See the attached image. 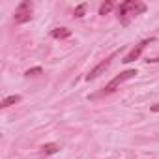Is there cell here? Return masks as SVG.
I'll return each instance as SVG.
<instances>
[{
    "label": "cell",
    "instance_id": "obj_3",
    "mask_svg": "<svg viewBox=\"0 0 159 159\" xmlns=\"http://www.w3.org/2000/svg\"><path fill=\"white\" fill-rule=\"evenodd\" d=\"M32 11H34V4L30 0H23V2L15 8V13H13V23L15 25H25L32 19Z\"/></svg>",
    "mask_w": 159,
    "mask_h": 159
},
{
    "label": "cell",
    "instance_id": "obj_5",
    "mask_svg": "<svg viewBox=\"0 0 159 159\" xmlns=\"http://www.w3.org/2000/svg\"><path fill=\"white\" fill-rule=\"evenodd\" d=\"M152 41H155V38H146V39H142L139 45H135V47H133L125 56H124V60H122V62H124V64H131V62L139 60V58H140V54L144 52V49H146Z\"/></svg>",
    "mask_w": 159,
    "mask_h": 159
},
{
    "label": "cell",
    "instance_id": "obj_7",
    "mask_svg": "<svg viewBox=\"0 0 159 159\" xmlns=\"http://www.w3.org/2000/svg\"><path fill=\"white\" fill-rule=\"evenodd\" d=\"M58 150H60V144H56V142H47L41 146V153H45V155H52Z\"/></svg>",
    "mask_w": 159,
    "mask_h": 159
},
{
    "label": "cell",
    "instance_id": "obj_13",
    "mask_svg": "<svg viewBox=\"0 0 159 159\" xmlns=\"http://www.w3.org/2000/svg\"><path fill=\"white\" fill-rule=\"evenodd\" d=\"M152 112H159V103H155V105H152Z\"/></svg>",
    "mask_w": 159,
    "mask_h": 159
},
{
    "label": "cell",
    "instance_id": "obj_11",
    "mask_svg": "<svg viewBox=\"0 0 159 159\" xmlns=\"http://www.w3.org/2000/svg\"><path fill=\"white\" fill-rule=\"evenodd\" d=\"M43 73V69L38 66V67H32V69H26L25 71V77H36V75H41Z\"/></svg>",
    "mask_w": 159,
    "mask_h": 159
},
{
    "label": "cell",
    "instance_id": "obj_4",
    "mask_svg": "<svg viewBox=\"0 0 159 159\" xmlns=\"http://www.w3.org/2000/svg\"><path fill=\"white\" fill-rule=\"evenodd\" d=\"M118 54H120V51H114V52H111V54H109V56H107L105 60H101V62H99V64H98V66H96L94 69H90V71H88V75H86L84 79H86L88 83H90V81H96V79H98L99 75H103V73H105V71H107V69L111 67L112 60H114V58H116Z\"/></svg>",
    "mask_w": 159,
    "mask_h": 159
},
{
    "label": "cell",
    "instance_id": "obj_6",
    "mask_svg": "<svg viewBox=\"0 0 159 159\" xmlns=\"http://www.w3.org/2000/svg\"><path fill=\"white\" fill-rule=\"evenodd\" d=\"M51 36L54 39H67V38H71V30L69 28H54L51 32Z\"/></svg>",
    "mask_w": 159,
    "mask_h": 159
},
{
    "label": "cell",
    "instance_id": "obj_1",
    "mask_svg": "<svg viewBox=\"0 0 159 159\" xmlns=\"http://www.w3.org/2000/svg\"><path fill=\"white\" fill-rule=\"evenodd\" d=\"M146 10H148V6H146L144 2H140V0H125V2L118 4V8H116V17H118V21H120L124 26H127V25L131 23V19H135L137 15L144 13Z\"/></svg>",
    "mask_w": 159,
    "mask_h": 159
},
{
    "label": "cell",
    "instance_id": "obj_8",
    "mask_svg": "<svg viewBox=\"0 0 159 159\" xmlns=\"http://www.w3.org/2000/svg\"><path fill=\"white\" fill-rule=\"evenodd\" d=\"M21 99H23V98H21V96H17V94H15V96H8V98H4V99H2L0 107H2V109H8V107H11V105L19 103Z\"/></svg>",
    "mask_w": 159,
    "mask_h": 159
},
{
    "label": "cell",
    "instance_id": "obj_2",
    "mask_svg": "<svg viewBox=\"0 0 159 159\" xmlns=\"http://www.w3.org/2000/svg\"><path fill=\"white\" fill-rule=\"evenodd\" d=\"M135 75H137V69H125V71H122L120 75H116V77L112 79V81H111L105 88H101V92H99V94L92 96V99H96V98H103V96H109V94L116 92L120 84H124L125 81H131V79H133Z\"/></svg>",
    "mask_w": 159,
    "mask_h": 159
},
{
    "label": "cell",
    "instance_id": "obj_12",
    "mask_svg": "<svg viewBox=\"0 0 159 159\" xmlns=\"http://www.w3.org/2000/svg\"><path fill=\"white\" fill-rule=\"evenodd\" d=\"M146 62H150V64H155V62H159V56H155V58H148Z\"/></svg>",
    "mask_w": 159,
    "mask_h": 159
},
{
    "label": "cell",
    "instance_id": "obj_10",
    "mask_svg": "<svg viewBox=\"0 0 159 159\" xmlns=\"http://www.w3.org/2000/svg\"><path fill=\"white\" fill-rule=\"evenodd\" d=\"M114 10V2L112 0H107V2H103L101 6H99V15H107V13H111Z\"/></svg>",
    "mask_w": 159,
    "mask_h": 159
},
{
    "label": "cell",
    "instance_id": "obj_9",
    "mask_svg": "<svg viewBox=\"0 0 159 159\" xmlns=\"http://www.w3.org/2000/svg\"><path fill=\"white\" fill-rule=\"evenodd\" d=\"M86 10H88V4H86V2L79 4V6L75 8V11H73V17H75V19H83L84 13H86Z\"/></svg>",
    "mask_w": 159,
    "mask_h": 159
}]
</instances>
